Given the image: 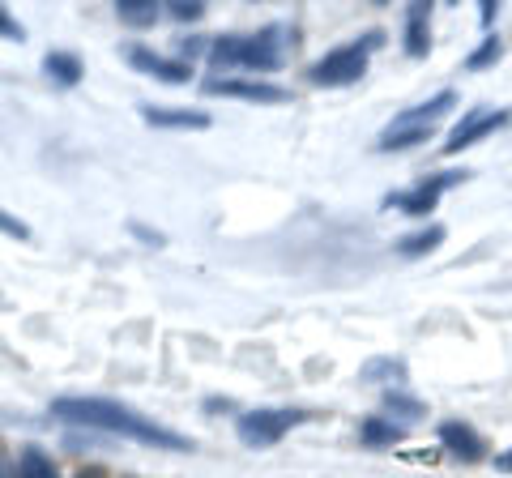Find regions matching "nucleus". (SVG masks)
<instances>
[{"label":"nucleus","instance_id":"nucleus-15","mask_svg":"<svg viewBox=\"0 0 512 478\" xmlns=\"http://www.w3.org/2000/svg\"><path fill=\"white\" fill-rule=\"evenodd\" d=\"M440 244H444V227H427V231L397 239V252H402V257H427V252H436Z\"/></svg>","mask_w":512,"mask_h":478},{"label":"nucleus","instance_id":"nucleus-25","mask_svg":"<svg viewBox=\"0 0 512 478\" xmlns=\"http://www.w3.org/2000/svg\"><path fill=\"white\" fill-rule=\"evenodd\" d=\"M495 470H504V474H512V449H508V453H500V457H495Z\"/></svg>","mask_w":512,"mask_h":478},{"label":"nucleus","instance_id":"nucleus-21","mask_svg":"<svg viewBox=\"0 0 512 478\" xmlns=\"http://www.w3.org/2000/svg\"><path fill=\"white\" fill-rule=\"evenodd\" d=\"M0 231L13 235V239H30V227H26V222H22V218H13V214H5V210H0Z\"/></svg>","mask_w":512,"mask_h":478},{"label":"nucleus","instance_id":"nucleus-7","mask_svg":"<svg viewBox=\"0 0 512 478\" xmlns=\"http://www.w3.org/2000/svg\"><path fill=\"white\" fill-rule=\"evenodd\" d=\"M128 65H133L137 73H146V77H158V82H167V86H188L192 82V65L171 60V56H158V52H150V47H128Z\"/></svg>","mask_w":512,"mask_h":478},{"label":"nucleus","instance_id":"nucleus-13","mask_svg":"<svg viewBox=\"0 0 512 478\" xmlns=\"http://www.w3.org/2000/svg\"><path fill=\"white\" fill-rule=\"evenodd\" d=\"M427 18H431V5H410V9H406V52H410L414 60L427 56V47H431Z\"/></svg>","mask_w":512,"mask_h":478},{"label":"nucleus","instance_id":"nucleus-3","mask_svg":"<svg viewBox=\"0 0 512 478\" xmlns=\"http://www.w3.org/2000/svg\"><path fill=\"white\" fill-rule=\"evenodd\" d=\"M384 35L372 30V35H363L359 43H346V47H333L329 56H320L316 65L308 69V82L312 86H355L359 77L367 73V56H372V47H380Z\"/></svg>","mask_w":512,"mask_h":478},{"label":"nucleus","instance_id":"nucleus-23","mask_svg":"<svg viewBox=\"0 0 512 478\" xmlns=\"http://www.w3.org/2000/svg\"><path fill=\"white\" fill-rule=\"evenodd\" d=\"M133 235H137V239H146L150 248H158V244H163V235H158V231H150V227H141V222H133Z\"/></svg>","mask_w":512,"mask_h":478},{"label":"nucleus","instance_id":"nucleus-19","mask_svg":"<svg viewBox=\"0 0 512 478\" xmlns=\"http://www.w3.org/2000/svg\"><path fill=\"white\" fill-rule=\"evenodd\" d=\"M384 410H393V414H410V419H414V414H423V402H419V397H406V393L389 389V393H384Z\"/></svg>","mask_w":512,"mask_h":478},{"label":"nucleus","instance_id":"nucleus-8","mask_svg":"<svg viewBox=\"0 0 512 478\" xmlns=\"http://www.w3.org/2000/svg\"><path fill=\"white\" fill-rule=\"evenodd\" d=\"M205 94H227V99H248V103H286L291 90L274 82H248V77H214L205 82Z\"/></svg>","mask_w":512,"mask_h":478},{"label":"nucleus","instance_id":"nucleus-16","mask_svg":"<svg viewBox=\"0 0 512 478\" xmlns=\"http://www.w3.org/2000/svg\"><path fill=\"white\" fill-rule=\"evenodd\" d=\"M18 478H56V461L43 449H22L18 457Z\"/></svg>","mask_w":512,"mask_h":478},{"label":"nucleus","instance_id":"nucleus-14","mask_svg":"<svg viewBox=\"0 0 512 478\" xmlns=\"http://www.w3.org/2000/svg\"><path fill=\"white\" fill-rule=\"evenodd\" d=\"M43 73L52 77V82H60V86H77L82 82V73H86V65L73 52H47L43 56Z\"/></svg>","mask_w":512,"mask_h":478},{"label":"nucleus","instance_id":"nucleus-18","mask_svg":"<svg viewBox=\"0 0 512 478\" xmlns=\"http://www.w3.org/2000/svg\"><path fill=\"white\" fill-rule=\"evenodd\" d=\"M500 52H504V47H500V39H495V35H487V39L478 43L474 52L466 56V69H487V65H495V60H500Z\"/></svg>","mask_w":512,"mask_h":478},{"label":"nucleus","instance_id":"nucleus-27","mask_svg":"<svg viewBox=\"0 0 512 478\" xmlns=\"http://www.w3.org/2000/svg\"><path fill=\"white\" fill-rule=\"evenodd\" d=\"M77 478H99V470H82V474H77Z\"/></svg>","mask_w":512,"mask_h":478},{"label":"nucleus","instance_id":"nucleus-4","mask_svg":"<svg viewBox=\"0 0 512 478\" xmlns=\"http://www.w3.org/2000/svg\"><path fill=\"white\" fill-rule=\"evenodd\" d=\"M299 423H308V410H248L239 414L235 432L248 449H269V444H278Z\"/></svg>","mask_w":512,"mask_h":478},{"label":"nucleus","instance_id":"nucleus-17","mask_svg":"<svg viewBox=\"0 0 512 478\" xmlns=\"http://www.w3.org/2000/svg\"><path fill=\"white\" fill-rule=\"evenodd\" d=\"M116 13H120V22H128V26H154L158 5L154 0H120Z\"/></svg>","mask_w":512,"mask_h":478},{"label":"nucleus","instance_id":"nucleus-11","mask_svg":"<svg viewBox=\"0 0 512 478\" xmlns=\"http://www.w3.org/2000/svg\"><path fill=\"white\" fill-rule=\"evenodd\" d=\"M141 120L154 129H210V116L188 107H141Z\"/></svg>","mask_w":512,"mask_h":478},{"label":"nucleus","instance_id":"nucleus-9","mask_svg":"<svg viewBox=\"0 0 512 478\" xmlns=\"http://www.w3.org/2000/svg\"><path fill=\"white\" fill-rule=\"evenodd\" d=\"M440 444L448 449V457H457V461H483L487 457V440L461 419L440 423Z\"/></svg>","mask_w":512,"mask_h":478},{"label":"nucleus","instance_id":"nucleus-1","mask_svg":"<svg viewBox=\"0 0 512 478\" xmlns=\"http://www.w3.org/2000/svg\"><path fill=\"white\" fill-rule=\"evenodd\" d=\"M52 419L73 423V427H94V432H111V436H128L137 444H154V449H171V453H192V440L158 427L146 414H137L133 406L111 402V397H56L52 402Z\"/></svg>","mask_w":512,"mask_h":478},{"label":"nucleus","instance_id":"nucleus-2","mask_svg":"<svg viewBox=\"0 0 512 478\" xmlns=\"http://www.w3.org/2000/svg\"><path fill=\"white\" fill-rule=\"evenodd\" d=\"M282 30L265 26L261 35H227L210 43V60L222 69H256V73H274L282 65Z\"/></svg>","mask_w":512,"mask_h":478},{"label":"nucleus","instance_id":"nucleus-10","mask_svg":"<svg viewBox=\"0 0 512 478\" xmlns=\"http://www.w3.org/2000/svg\"><path fill=\"white\" fill-rule=\"evenodd\" d=\"M453 103H457V94L453 90H440V94H431L427 103L402 111V116L393 120V129H436V124L444 120V111L453 107Z\"/></svg>","mask_w":512,"mask_h":478},{"label":"nucleus","instance_id":"nucleus-6","mask_svg":"<svg viewBox=\"0 0 512 478\" xmlns=\"http://www.w3.org/2000/svg\"><path fill=\"white\" fill-rule=\"evenodd\" d=\"M512 116L508 111H491V107H474V111H466L457 124H453V133H448V141H444V154H461V150H470V146H478L483 137H491L495 129H504Z\"/></svg>","mask_w":512,"mask_h":478},{"label":"nucleus","instance_id":"nucleus-26","mask_svg":"<svg viewBox=\"0 0 512 478\" xmlns=\"http://www.w3.org/2000/svg\"><path fill=\"white\" fill-rule=\"evenodd\" d=\"M0 478H18V466H9V461H0Z\"/></svg>","mask_w":512,"mask_h":478},{"label":"nucleus","instance_id":"nucleus-24","mask_svg":"<svg viewBox=\"0 0 512 478\" xmlns=\"http://www.w3.org/2000/svg\"><path fill=\"white\" fill-rule=\"evenodd\" d=\"M201 47H205L201 39H184V43H180V52H184V56H197V52H201Z\"/></svg>","mask_w":512,"mask_h":478},{"label":"nucleus","instance_id":"nucleus-12","mask_svg":"<svg viewBox=\"0 0 512 478\" xmlns=\"http://www.w3.org/2000/svg\"><path fill=\"white\" fill-rule=\"evenodd\" d=\"M359 440L367 444V449H393L397 440H406V427L393 423V419H380V414H372V419H363Z\"/></svg>","mask_w":512,"mask_h":478},{"label":"nucleus","instance_id":"nucleus-5","mask_svg":"<svg viewBox=\"0 0 512 478\" xmlns=\"http://www.w3.org/2000/svg\"><path fill=\"white\" fill-rule=\"evenodd\" d=\"M466 175H470V171H440V175H431V180L414 184L410 193H393V197H384V210H402V214H410V218H423V214L436 210V201H440L453 184L466 180Z\"/></svg>","mask_w":512,"mask_h":478},{"label":"nucleus","instance_id":"nucleus-20","mask_svg":"<svg viewBox=\"0 0 512 478\" xmlns=\"http://www.w3.org/2000/svg\"><path fill=\"white\" fill-rule=\"evenodd\" d=\"M201 13H205L201 0H175V5H171V18L175 22H197Z\"/></svg>","mask_w":512,"mask_h":478},{"label":"nucleus","instance_id":"nucleus-22","mask_svg":"<svg viewBox=\"0 0 512 478\" xmlns=\"http://www.w3.org/2000/svg\"><path fill=\"white\" fill-rule=\"evenodd\" d=\"M0 35H5V39H22L26 30H22V22H18V18H9V13L0 9Z\"/></svg>","mask_w":512,"mask_h":478}]
</instances>
